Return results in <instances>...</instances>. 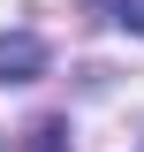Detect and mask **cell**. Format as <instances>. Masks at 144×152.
Masks as SVG:
<instances>
[{"mask_svg":"<svg viewBox=\"0 0 144 152\" xmlns=\"http://www.w3.org/2000/svg\"><path fill=\"white\" fill-rule=\"evenodd\" d=\"M31 76H46V46L31 31H0V84H31Z\"/></svg>","mask_w":144,"mask_h":152,"instance_id":"obj_1","label":"cell"},{"mask_svg":"<svg viewBox=\"0 0 144 152\" xmlns=\"http://www.w3.org/2000/svg\"><path fill=\"white\" fill-rule=\"evenodd\" d=\"M23 152H68V122H38L23 137Z\"/></svg>","mask_w":144,"mask_h":152,"instance_id":"obj_2","label":"cell"},{"mask_svg":"<svg viewBox=\"0 0 144 152\" xmlns=\"http://www.w3.org/2000/svg\"><path fill=\"white\" fill-rule=\"evenodd\" d=\"M114 23H121V31H137V38H144V0H114Z\"/></svg>","mask_w":144,"mask_h":152,"instance_id":"obj_3","label":"cell"}]
</instances>
